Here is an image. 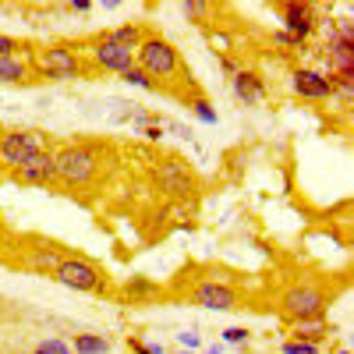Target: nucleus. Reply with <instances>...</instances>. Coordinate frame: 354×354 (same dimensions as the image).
I'll return each mask as SVG.
<instances>
[{
    "label": "nucleus",
    "instance_id": "dca6fc26",
    "mask_svg": "<svg viewBox=\"0 0 354 354\" xmlns=\"http://www.w3.org/2000/svg\"><path fill=\"white\" fill-rule=\"evenodd\" d=\"M287 330H290V340L315 344V347H322V340H330V337L337 333V326H333V322H326V315L301 319V322H287Z\"/></svg>",
    "mask_w": 354,
    "mask_h": 354
},
{
    "label": "nucleus",
    "instance_id": "9b49d317",
    "mask_svg": "<svg viewBox=\"0 0 354 354\" xmlns=\"http://www.w3.org/2000/svg\"><path fill=\"white\" fill-rule=\"evenodd\" d=\"M290 88H294V96H301L308 103H330L333 100V82L319 68H294L290 71Z\"/></svg>",
    "mask_w": 354,
    "mask_h": 354
},
{
    "label": "nucleus",
    "instance_id": "bb28decb",
    "mask_svg": "<svg viewBox=\"0 0 354 354\" xmlns=\"http://www.w3.org/2000/svg\"><path fill=\"white\" fill-rule=\"evenodd\" d=\"M252 340V333L245 330V326H230V330H223V344H234V347H238V344H248Z\"/></svg>",
    "mask_w": 354,
    "mask_h": 354
},
{
    "label": "nucleus",
    "instance_id": "b1692460",
    "mask_svg": "<svg viewBox=\"0 0 354 354\" xmlns=\"http://www.w3.org/2000/svg\"><path fill=\"white\" fill-rule=\"evenodd\" d=\"M32 354H75V351H71V344H68V340L50 337V340H39V344L32 347Z\"/></svg>",
    "mask_w": 354,
    "mask_h": 354
},
{
    "label": "nucleus",
    "instance_id": "cd10ccee",
    "mask_svg": "<svg viewBox=\"0 0 354 354\" xmlns=\"http://www.w3.org/2000/svg\"><path fill=\"white\" fill-rule=\"evenodd\" d=\"M273 46H290V50H305L308 43H301V39H294L290 32H283V28H280V32H273Z\"/></svg>",
    "mask_w": 354,
    "mask_h": 354
},
{
    "label": "nucleus",
    "instance_id": "6ab92c4d",
    "mask_svg": "<svg viewBox=\"0 0 354 354\" xmlns=\"http://www.w3.org/2000/svg\"><path fill=\"white\" fill-rule=\"evenodd\" d=\"M71 351L75 354H110V340L103 333H75Z\"/></svg>",
    "mask_w": 354,
    "mask_h": 354
},
{
    "label": "nucleus",
    "instance_id": "aec40b11",
    "mask_svg": "<svg viewBox=\"0 0 354 354\" xmlns=\"http://www.w3.org/2000/svg\"><path fill=\"white\" fill-rule=\"evenodd\" d=\"M188 113L195 117V121H202V124H216L220 121V113H216V106L205 100V96H195V100H188Z\"/></svg>",
    "mask_w": 354,
    "mask_h": 354
},
{
    "label": "nucleus",
    "instance_id": "ddd939ff",
    "mask_svg": "<svg viewBox=\"0 0 354 354\" xmlns=\"http://www.w3.org/2000/svg\"><path fill=\"white\" fill-rule=\"evenodd\" d=\"M88 53H93V61L100 71H113V75H124L128 68H135V50H124V46H117L103 36L93 39V46H88Z\"/></svg>",
    "mask_w": 354,
    "mask_h": 354
},
{
    "label": "nucleus",
    "instance_id": "f3484780",
    "mask_svg": "<svg viewBox=\"0 0 354 354\" xmlns=\"http://www.w3.org/2000/svg\"><path fill=\"white\" fill-rule=\"evenodd\" d=\"M25 82H32V61H28V53L0 57V85H25Z\"/></svg>",
    "mask_w": 354,
    "mask_h": 354
},
{
    "label": "nucleus",
    "instance_id": "72a5a7b5",
    "mask_svg": "<svg viewBox=\"0 0 354 354\" xmlns=\"http://www.w3.org/2000/svg\"><path fill=\"white\" fill-rule=\"evenodd\" d=\"M8 245H11V241H8V227H4V223H0V255H4V252H8Z\"/></svg>",
    "mask_w": 354,
    "mask_h": 354
},
{
    "label": "nucleus",
    "instance_id": "c9c22d12",
    "mask_svg": "<svg viewBox=\"0 0 354 354\" xmlns=\"http://www.w3.org/2000/svg\"><path fill=\"white\" fill-rule=\"evenodd\" d=\"M177 354H192V351H177Z\"/></svg>",
    "mask_w": 354,
    "mask_h": 354
},
{
    "label": "nucleus",
    "instance_id": "f03ea898",
    "mask_svg": "<svg viewBox=\"0 0 354 354\" xmlns=\"http://www.w3.org/2000/svg\"><path fill=\"white\" fill-rule=\"evenodd\" d=\"M135 64L149 75L160 88L167 82H181L185 78V61H181V50H177L170 39H163L160 32H145V39L135 50Z\"/></svg>",
    "mask_w": 354,
    "mask_h": 354
},
{
    "label": "nucleus",
    "instance_id": "e433bc0d",
    "mask_svg": "<svg viewBox=\"0 0 354 354\" xmlns=\"http://www.w3.org/2000/svg\"><path fill=\"white\" fill-rule=\"evenodd\" d=\"M337 354H351V351H337Z\"/></svg>",
    "mask_w": 354,
    "mask_h": 354
},
{
    "label": "nucleus",
    "instance_id": "a211bd4d",
    "mask_svg": "<svg viewBox=\"0 0 354 354\" xmlns=\"http://www.w3.org/2000/svg\"><path fill=\"white\" fill-rule=\"evenodd\" d=\"M145 28L142 21H128V25H117V28H106V32H100L103 39H110V43H117V46H124V50H138V43L145 39Z\"/></svg>",
    "mask_w": 354,
    "mask_h": 354
},
{
    "label": "nucleus",
    "instance_id": "f257e3e1",
    "mask_svg": "<svg viewBox=\"0 0 354 354\" xmlns=\"http://www.w3.org/2000/svg\"><path fill=\"white\" fill-rule=\"evenodd\" d=\"M53 167H57V185L88 188L103 170V156L88 142H68L61 149H53Z\"/></svg>",
    "mask_w": 354,
    "mask_h": 354
},
{
    "label": "nucleus",
    "instance_id": "9d476101",
    "mask_svg": "<svg viewBox=\"0 0 354 354\" xmlns=\"http://www.w3.org/2000/svg\"><path fill=\"white\" fill-rule=\"evenodd\" d=\"M280 21H283V32H290L294 39L308 43L319 28V8L315 4H301V0H290V4H280L277 8Z\"/></svg>",
    "mask_w": 354,
    "mask_h": 354
},
{
    "label": "nucleus",
    "instance_id": "5701e85b",
    "mask_svg": "<svg viewBox=\"0 0 354 354\" xmlns=\"http://www.w3.org/2000/svg\"><path fill=\"white\" fill-rule=\"evenodd\" d=\"M181 11H185V18H188V21L205 25V21H209V15H213V4H202V0H192V4H181Z\"/></svg>",
    "mask_w": 354,
    "mask_h": 354
},
{
    "label": "nucleus",
    "instance_id": "c756f323",
    "mask_svg": "<svg viewBox=\"0 0 354 354\" xmlns=\"http://www.w3.org/2000/svg\"><path fill=\"white\" fill-rule=\"evenodd\" d=\"M135 354H163V344H145V340H128Z\"/></svg>",
    "mask_w": 354,
    "mask_h": 354
},
{
    "label": "nucleus",
    "instance_id": "1a4fd4ad",
    "mask_svg": "<svg viewBox=\"0 0 354 354\" xmlns=\"http://www.w3.org/2000/svg\"><path fill=\"white\" fill-rule=\"evenodd\" d=\"M68 252L61 248V245H53V241H43V238H28L25 245H21V266L25 270H32V273H39V277H53V270L61 266V259H64Z\"/></svg>",
    "mask_w": 354,
    "mask_h": 354
},
{
    "label": "nucleus",
    "instance_id": "7ed1b4c3",
    "mask_svg": "<svg viewBox=\"0 0 354 354\" xmlns=\"http://www.w3.org/2000/svg\"><path fill=\"white\" fill-rule=\"evenodd\" d=\"M333 305V294L326 287H319L312 280H298L280 290L277 298V308H280V319L283 322H301V319H319L326 315V308Z\"/></svg>",
    "mask_w": 354,
    "mask_h": 354
},
{
    "label": "nucleus",
    "instance_id": "0eeeda50",
    "mask_svg": "<svg viewBox=\"0 0 354 354\" xmlns=\"http://www.w3.org/2000/svg\"><path fill=\"white\" fill-rule=\"evenodd\" d=\"M192 305L209 308V312H234V308H241L245 301H241L238 287H230L227 280L209 277V280H198L192 287Z\"/></svg>",
    "mask_w": 354,
    "mask_h": 354
},
{
    "label": "nucleus",
    "instance_id": "473e14b6",
    "mask_svg": "<svg viewBox=\"0 0 354 354\" xmlns=\"http://www.w3.org/2000/svg\"><path fill=\"white\" fill-rule=\"evenodd\" d=\"M68 11H78V15H88V11H93V0H71V4H68Z\"/></svg>",
    "mask_w": 354,
    "mask_h": 354
},
{
    "label": "nucleus",
    "instance_id": "c85d7f7f",
    "mask_svg": "<svg viewBox=\"0 0 354 354\" xmlns=\"http://www.w3.org/2000/svg\"><path fill=\"white\" fill-rule=\"evenodd\" d=\"M177 344H181L185 351H192V354H195V351L202 347V337H198L195 330H185V333H177Z\"/></svg>",
    "mask_w": 354,
    "mask_h": 354
},
{
    "label": "nucleus",
    "instance_id": "412c9836",
    "mask_svg": "<svg viewBox=\"0 0 354 354\" xmlns=\"http://www.w3.org/2000/svg\"><path fill=\"white\" fill-rule=\"evenodd\" d=\"M121 82H124V85H131V88H142V93H160V85H156L149 75H145L138 64H135V68H128V71L121 75Z\"/></svg>",
    "mask_w": 354,
    "mask_h": 354
},
{
    "label": "nucleus",
    "instance_id": "2f4dec72",
    "mask_svg": "<svg viewBox=\"0 0 354 354\" xmlns=\"http://www.w3.org/2000/svg\"><path fill=\"white\" fill-rule=\"evenodd\" d=\"M138 131H142V138H149V142H160L163 138V124H145Z\"/></svg>",
    "mask_w": 354,
    "mask_h": 354
},
{
    "label": "nucleus",
    "instance_id": "f8f14e48",
    "mask_svg": "<svg viewBox=\"0 0 354 354\" xmlns=\"http://www.w3.org/2000/svg\"><path fill=\"white\" fill-rule=\"evenodd\" d=\"M15 181L28 185V188H50V185H57V167H53V149H50V145L15 170Z\"/></svg>",
    "mask_w": 354,
    "mask_h": 354
},
{
    "label": "nucleus",
    "instance_id": "a878e982",
    "mask_svg": "<svg viewBox=\"0 0 354 354\" xmlns=\"http://www.w3.org/2000/svg\"><path fill=\"white\" fill-rule=\"evenodd\" d=\"M280 351H283V354H322V347H315V344H298V340H283Z\"/></svg>",
    "mask_w": 354,
    "mask_h": 354
},
{
    "label": "nucleus",
    "instance_id": "f704fd0d",
    "mask_svg": "<svg viewBox=\"0 0 354 354\" xmlns=\"http://www.w3.org/2000/svg\"><path fill=\"white\" fill-rule=\"evenodd\" d=\"M220 351H223V347H220V344H216V347H205V351H202V354H220Z\"/></svg>",
    "mask_w": 354,
    "mask_h": 354
},
{
    "label": "nucleus",
    "instance_id": "393cba45",
    "mask_svg": "<svg viewBox=\"0 0 354 354\" xmlns=\"http://www.w3.org/2000/svg\"><path fill=\"white\" fill-rule=\"evenodd\" d=\"M18 53H25V46H21L15 36L0 32V57H18Z\"/></svg>",
    "mask_w": 354,
    "mask_h": 354
},
{
    "label": "nucleus",
    "instance_id": "423d86ee",
    "mask_svg": "<svg viewBox=\"0 0 354 354\" xmlns=\"http://www.w3.org/2000/svg\"><path fill=\"white\" fill-rule=\"evenodd\" d=\"M46 149V135L32 131V128H11L0 135V167L4 170H18L25 160H32L36 153Z\"/></svg>",
    "mask_w": 354,
    "mask_h": 354
},
{
    "label": "nucleus",
    "instance_id": "7c9ffc66",
    "mask_svg": "<svg viewBox=\"0 0 354 354\" xmlns=\"http://www.w3.org/2000/svg\"><path fill=\"white\" fill-rule=\"evenodd\" d=\"M220 68H223V75H230V78H234V75H238V71H241L245 64H238V61H234L230 53H223V57H220Z\"/></svg>",
    "mask_w": 354,
    "mask_h": 354
},
{
    "label": "nucleus",
    "instance_id": "39448f33",
    "mask_svg": "<svg viewBox=\"0 0 354 354\" xmlns=\"http://www.w3.org/2000/svg\"><path fill=\"white\" fill-rule=\"evenodd\" d=\"M53 280L61 287H68V290H78V294H103L106 290L103 270L85 255H64L61 266L53 270Z\"/></svg>",
    "mask_w": 354,
    "mask_h": 354
},
{
    "label": "nucleus",
    "instance_id": "2eb2a0df",
    "mask_svg": "<svg viewBox=\"0 0 354 354\" xmlns=\"http://www.w3.org/2000/svg\"><path fill=\"white\" fill-rule=\"evenodd\" d=\"M230 93H234V100H238V103L255 106V103L266 100V78L255 68H241L238 75L230 78Z\"/></svg>",
    "mask_w": 354,
    "mask_h": 354
},
{
    "label": "nucleus",
    "instance_id": "4468645a",
    "mask_svg": "<svg viewBox=\"0 0 354 354\" xmlns=\"http://www.w3.org/2000/svg\"><path fill=\"white\" fill-rule=\"evenodd\" d=\"M322 53H326V75H333V78H354V43L351 39L330 36Z\"/></svg>",
    "mask_w": 354,
    "mask_h": 354
},
{
    "label": "nucleus",
    "instance_id": "4be33fe9",
    "mask_svg": "<svg viewBox=\"0 0 354 354\" xmlns=\"http://www.w3.org/2000/svg\"><path fill=\"white\" fill-rule=\"evenodd\" d=\"M124 294H128V298H153V294H160V287L149 283V280H142V277H131L124 283Z\"/></svg>",
    "mask_w": 354,
    "mask_h": 354
},
{
    "label": "nucleus",
    "instance_id": "20e7f679",
    "mask_svg": "<svg viewBox=\"0 0 354 354\" xmlns=\"http://www.w3.org/2000/svg\"><path fill=\"white\" fill-rule=\"evenodd\" d=\"M28 61H32V71H39V78H46V82H78L85 75L82 53L68 43L43 46L36 53H28Z\"/></svg>",
    "mask_w": 354,
    "mask_h": 354
},
{
    "label": "nucleus",
    "instance_id": "6e6552de",
    "mask_svg": "<svg viewBox=\"0 0 354 354\" xmlns=\"http://www.w3.org/2000/svg\"><path fill=\"white\" fill-rule=\"evenodd\" d=\"M156 185L170 198H188V195L198 192V177H195V170L185 160H163L156 167Z\"/></svg>",
    "mask_w": 354,
    "mask_h": 354
}]
</instances>
